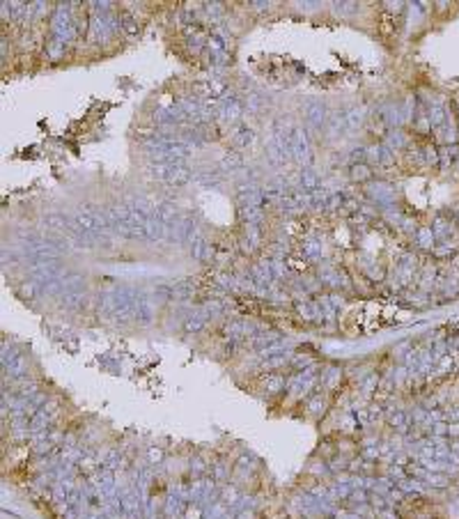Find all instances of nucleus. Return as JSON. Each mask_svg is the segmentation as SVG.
<instances>
[{"label": "nucleus", "instance_id": "obj_1", "mask_svg": "<svg viewBox=\"0 0 459 519\" xmlns=\"http://www.w3.org/2000/svg\"><path fill=\"white\" fill-rule=\"evenodd\" d=\"M289 154L296 163H308L310 161V143H308V136H305L303 129H292L289 133Z\"/></svg>", "mask_w": 459, "mask_h": 519}, {"label": "nucleus", "instance_id": "obj_2", "mask_svg": "<svg viewBox=\"0 0 459 519\" xmlns=\"http://www.w3.org/2000/svg\"><path fill=\"white\" fill-rule=\"evenodd\" d=\"M303 115L315 129H319L321 124L326 122V106L317 99H308L303 104Z\"/></svg>", "mask_w": 459, "mask_h": 519}, {"label": "nucleus", "instance_id": "obj_3", "mask_svg": "<svg viewBox=\"0 0 459 519\" xmlns=\"http://www.w3.org/2000/svg\"><path fill=\"white\" fill-rule=\"evenodd\" d=\"M191 179V170L184 165V161H179V163H172L170 173H168V177H165V181L168 184H175V186H179V184H186V181Z\"/></svg>", "mask_w": 459, "mask_h": 519}, {"label": "nucleus", "instance_id": "obj_4", "mask_svg": "<svg viewBox=\"0 0 459 519\" xmlns=\"http://www.w3.org/2000/svg\"><path fill=\"white\" fill-rule=\"evenodd\" d=\"M156 218L163 223V225H172V223L177 221V207H175V202H163V205H159Z\"/></svg>", "mask_w": 459, "mask_h": 519}, {"label": "nucleus", "instance_id": "obj_5", "mask_svg": "<svg viewBox=\"0 0 459 519\" xmlns=\"http://www.w3.org/2000/svg\"><path fill=\"white\" fill-rule=\"evenodd\" d=\"M301 186H303L305 191L315 193V191H317V186H319V177L312 173L310 168H303V170H301Z\"/></svg>", "mask_w": 459, "mask_h": 519}, {"label": "nucleus", "instance_id": "obj_6", "mask_svg": "<svg viewBox=\"0 0 459 519\" xmlns=\"http://www.w3.org/2000/svg\"><path fill=\"white\" fill-rule=\"evenodd\" d=\"M342 129H349L347 126V115H342V113L328 115V131H331V136H337V131H342Z\"/></svg>", "mask_w": 459, "mask_h": 519}, {"label": "nucleus", "instance_id": "obj_7", "mask_svg": "<svg viewBox=\"0 0 459 519\" xmlns=\"http://www.w3.org/2000/svg\"><path fill=\"white\" fill-rule=\"evenodd\" d=\"M44 225L55 228V230H67L69 218H67V216H62V214H46V216H44Z\"/></svg>", "mask_w": 459, "mask_h": 519}, {"label": "nucleus", "instance_id": "obj_8", "mask_svg": "<svg viewBox=\"0 0 459 519\" xmlns=\"http://www.w3.org/2000/svg\"><path fill=\"white\" fill-rule=\"evenodd\" d=\"M241 163H244V159H241V154L239 152H228L225 157L221 159V165L223 170H237V168H241Z\"/></svg>", "mask_w": 459, "mask_h": 519}, {"label": "nucleus", "instance_id": "obj_9", "mask_svg": "<svg viewBox=\"0 0 459 519\" xmlns=\"http://www.w3.org/2000/svg\"><path fill=\"white\" fill-rule=\"evenodd\" d=\"M250 140H253V131H250V129H246V126H241V129L234 133V143H237V145H241V147H244V145H248Z\"/></svg>", "mask_w": 459, "mask_h": 519}, {"label": "nucleus", "instance_id": "obj_10", "mask_svg": "<svg viewBox=\"0 0 459 519\" xmlns=\"http://www.w3.org/2000/svg\"><path fill=\"white\" fill-rule=\"evenodd\" d=\"M370 175L372 173H370L365 165H353V177H356V179H368Z\"/></svg>", "mask_w": 459, "mask_h": 519}]
</instances>
